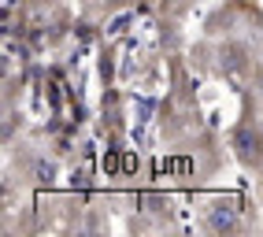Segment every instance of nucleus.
Instances as JSON below:
<instances>
[{
	"label": "nucleus",
	"instance_id": "obj_1",
	"mask_svg": "<svg viewBox=\"0 0 263 237\" xmlns=\"http://www.w3.org/2000/svg\"><path fill=\"white\" fill-rule=\"evenodd\" d=\"M234 145H237V156L245 160V163H263V133H256L252 126H245V130H237V137H234Z\"/></svg>",
	"mask_w": 263,
	"mask_h": 237
}]
</instances>
